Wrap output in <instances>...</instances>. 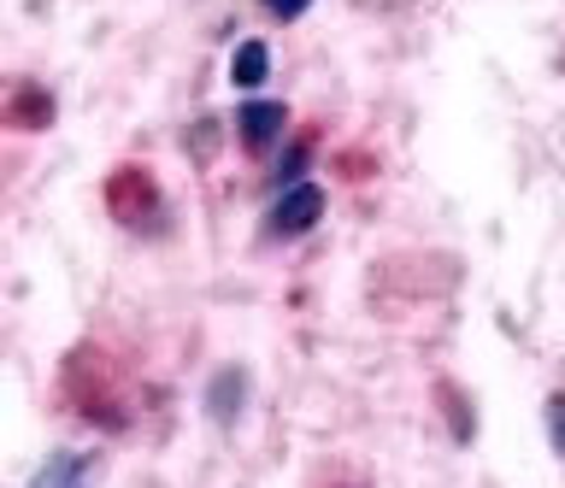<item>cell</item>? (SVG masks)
<instances>
[{"label":"cell","mask_w":565,"mask_h":488,"mask_svg":"<svg viewBox=\"0 0 565 488\" xmlns=\"http://www.w3.org/2000/svg\"><path fill=\"white\" fill-rule=\"evenodd\" d=\"M88 470L95 465H88L83 453H53V459L30 477V488H88Z\"/></svg>","instance_id":"4"},{"label":"cell","mask_w":565,"mask_h":488,"mask_svg":"<svg viewBox=\"0 0 565 488\" xmlns=\"http://www.w3.org/2000/svg\"><path fill=\"white\" fill-rule=\"evenodd\" d=\"M247 406V377L230 365V371L212 377V389H206V412H212V424H236Z\"/></svg>","instance_id":"3"},{"label":"cell","mask_w":565,"mask_h":488,"mask_svg":"<svg viewBox=\"0 0 565 488\" xmlns=\"http://www.w3.org/2000/svg\"><path fill=\"white\" fill-rule=\"evenodd\" d=\"M547 435H554V447L565 453V394L547 400Z\"/></svg>","instance_id":"6"},{"label":"cell","mask_w":565,"mask_h":488,"mask_svg":"<svg viewBox=\"0 0 565 488\" xmlns=\"http://www.w3.org/2000/svg\"><path fill=\"white\" fill-rule=\"evenodd\" d=\"M324 218V188L318 183H289L271 206V236H307Z\"/></svg>","instance_id":"1"},{"label":"cell","mask_w":565,"mask_h":488,"mask_svg":"<svg viewBox=\"0 0 565 488\" xmlns=\"http://www.w3.org/2000/svg\"><path fill=\"white\" fill-rule=\"evenodd\" d=\"M307 7H312V0H265V12H271V19H300Z\"/></svg>","instance_id":"7"},{"label":"cell","mask_w":565,"mask_h":488,"mask_svg":"<svg viewBox=\"0 0 565 488\" xmlns=\"http://www.w3.org/2000/svg\"><path fill=\"white\" fill-rule=\"evenodd\" d=\"M236 130H242V148H271L282 130H289V107L282 100H242V112H236Z\"/></svg>","instance_id":"2"},{"label":"cell","mask_w":565,"mask_h":488,"mask_svg":"<svg viewBox=\"0 0 565 488\" xmlns=\"http://www.w3.org/2000/svg\"><path fill=\"white\" fill-rule=\"evenodd\" d=\"M265 72H271V47H265V42H242L236 59H230V83H236V89H259Z\"/></svg>","instance_id":"5"}]
</instances>
